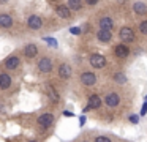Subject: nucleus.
<instances>
[{
  "label": "nucleus",
  "instance_id": "nucleus-1",
  "mask_svg": "<svg viewBox=\"0 0 147 142\" xmlns=\"http://www.w3.org/2000/svg\"><path fill=\"white\" fill-rule=\"evenodd\" d=\"M54 123H55V114L52 110H41L40 114H36L35 120H33V126H35V131L38 134H46L54 126Z\"/></svg>",
  "mask_w": 147,
  "mask_h": 142
},
{
  "label": "nucleus",
  "instance_id": "nucleus-2",
  "mask_svg": "<svg viewBox=\"0 0 147 142\" xmlns=\"http://www.w3.org/2000/svg\"><path fill=\"white\" fill-rule=\"evenodd\" d=\"M35 68L40 74H51L54 71V57L49 54H43L36 59Z\"/></svg>",
  "mask_w": 147,
  "mask_h": 142
},
{
  "label": "nucleus",
  "instance_id": "nucleus-3",
  "mask_svg": "<svg viewBox=\"0 0 147 142\" xmlns=\"http://www.w3.org/2000/svg\"><path fill=\"white\" fill-rule=\"evenodd\" d=\"M103 103L109 110H115L122 106V93L119 90H108L103 95Z\"/></svg>",
  "mask_w": 147,
  "mask_h": 142
},
{
  "label": "nucleus",
  "instance_id": "nucleus-4",
  "mask_svg": "<svg viewBox=\"0 0 147 142\" xmlns=\"http://www.w3.org/2000/svg\"><path fill=\"white\" fill-rule=\"evenodd\" d=\"M78 82L86 88H92L98 84V76H96V73L92 71V69H82V71H79V74H78Z\"/></svg>",
  "mask_w": 147,
  "mask_h": 142
},
{
  "label": "nucleus",
  "instance_id": "nucleus-5",
  "mask_svg": "<svg viewBox=\"0 0 147 142\" xmlns=\"http://www.w3.org/2000/svg\"><path fill=\"white\" fill-rule=\"evenodd\" d=\"M21 65H22L21 54L19 52H13V54H10L3 62H2V65H0L2 68L0 69H5V71L11 73V71H18V69L21 68Z\"/></svg>",
  "mask_w": 147,
  "mask_h": 142
},
{
  "label": "nucleus",
  "instance_id": "nucleus-6",
  "mask_svg": "<svg viewBox=\"0 0 147 142\" xmlns=\"http://www.w3.org/2000/svg\"><path fill=\"white\" fill-rule=\"evenodd\" d=\"M74 74V69H73V65H71L68 60H62L60 63L57 65V77L63 82H68Z\"/></svg>",
  "mask_w": 147,
  "mask_h": 142
},
{
  "label": "nucleus",
  "instance_id": "nucleus-7",
  "mask_svg": "<svg viewBox=\"0 0 147 142\" xmlns=\"http://www.w3.org/2000/svg\"><path fill=\"white\" fill-rule=\"evenodd\" d=\"M14 90V79L11 73L0 69V92L2 93H10Z\"/></svg>",
  "mask_w": 147,
  "mask_h": 142
},
{
  "label": "nucleus",
  "instance_id": "nucleus-8",
  "mask_svg": "<svg viewBox=\"0 0 147 142\" xmlns=\"http://www.w3.org/2000/svg\"><path fill=\"white\" fill-rule=\"evenodd\" d=\"M119 38H120V43L133 44L136 43V32L131 25H122L119 28Z\"/></svg>",
  "mask_w": 147,
  "mask_h": 142
},
{
  "label": "nucleus",
  "instance_id": "nucleus-9",
  "mask_svg": "<svg viewBox=\"0 0 147 142\" xmlns=\"http://www.w3.org/2000/svg\"><path fill=\"white\" fill-rule=\"evenodd\" d=\"M112 54H114V57L117 60H127L128 57H130V54H131V49H130V46L128 44H125V43H115L114 46H112Z\"/></svg>",
  "mask_w": 147,
  "mask_h": 142
},
{
  "label": "nucleus",
  "instance_id": "nucleus-10",
  "mask_svg": "<svg viewBox=\"0 0 147 142\" xmlns=\"http://www.w3.org/2000/svg\"><path fill=\"white\" fill-rule=\"evenodd\" d=\"M89 65L93 69H103L108 66V59L103 54H90L89 55Z\"/></svg>",
  "mask_w": 147,
  "mask_h": 142
},
{
  "label": "nucleus",
  "instance_id": "nucleus-11",
  "mask_svg": "<svg viewBox=\"0 0 147 142\" xmlns=\"http://www.w3.org/2000/svg\"><path fill=\"white\" fill-rule=\"evenodd\" d=\"M26 25L29 30L32 32H38L43 28V25H45V19L41 17L40 14H29L26 19Z\"/></svg>",
  "mask_w": 147,
  "mask_h": 142
},
{
  "label": "nucleus",
  "instance_id": "nucleus-12",
  "mask_svg": "<svg viewBox=\"0 0 147 142\" xmlns=\"http://www.w3.org/2000/svg\"><path fill=\"white\" fill-rule=\"evenodd\" d=\"M96 25H98L100 30H109L112 32L115 27V22H114V17H111L109 14H101L96 17Z\"/></svg>",
  "mask_w": 147,
  "mask_h": 142
},
{
  "label": "nucleus",
  "instance_id": "nucleus-13",
  "mask_svg": "<svg viewBox=\"0 0 147 142\" xmlns=\"http://www.w3.org/2000/svg\"><path fill=\"white\" fill-rule=\"evenodd\" d=\"M21 54L24 55V59L33 60L40 55V47H38V44H35V43H26L22 47V50H21Z\"/></svg>",
  "mask_w": 147,
  "mask_h": 142
},
{
  "label": "nucleus",
  "instance_id": "nucleus-14",
  "mask_svg": "<svg viewBox=\"0 0 147 142\" xmlns=\"http://www.w3.org/2000/svg\"><path fill=\"white\" fill-rule=\"evenodd\" d=\"M14 25V17L10 14V13H0V30H11Z\"/></svg>",
  "mask_w": 147,
  "mask_h": 142
},
{
  "label": "nucleus",
  "instance_id": "nucleus-15",
  "mask_svg": "<svg viewBox=\"0 0 147 142\" xmlns=\"http://www.w3.org/2000/svg\"><path fill=\"white\" fill-rule=\"evenodd\" d=\"M54 11L60 19H65V21H71V19H73V11L67 6V3H65V5L57 3V5L54 6Z\"/></svg>",
  "mask_w": 147,
  "mask_h": 142
},
{
  "label": "nucleus",
  "instance_id": "nucleus-16",
  "mask_svg": "<svg viewBox=\"0 0 147 142\" xmlns=\"http://www.w3.org/2000/svg\"><path fill=\"white\" fill-rule=\"evenodd\" d=\"M46 95H48L49 101H51L52 104H59L62 101V96H60V93H59V90L51 84V82H46Z\"/></svg>",
  "mask_w": 147,
  "mask_h": 142
},
{
  "label": "nucleus",
  "instance_id": "nucleus-17",
  "mask_svg": "<svg viewBox=\"0 0 147 142\" xmlns=\"http://www.w3.org/2000/svg\"><path fill=\"white\" fill-rule=\"evenodd\" d=\"M103 104H105V103H103L101 96H100L98 93H90L89 96H87V106L92 107V110H98V109H101Z\"/></svg>",
  "mask_w": 147,
  "mask_h": 142
},
{
  "label": "nucleus",
  "instance_id": "nucleus-18",
  "mask_svg": "<svg viewBox=\"0 0 147 142\" xmlns=\"http://www.w3.org/2000/svg\"><path fill=\"white\" fill-rule=\"evenodd\" d=\"M112 36H114V33L112 32H109V30H96L95 32V38H96V41L98 43H101V44H109L112 41Z\"/></svg>",
  "mask_w": 147,
  "mask_h": 142
},
{
  "label": "nucleus",
  "instance_id": "nucleus-19",
  "mask_svg": "<svg viewBox=\"0 0 147 142\" xmlns=\"http://www.w3.org/2000/svg\"><path fill=\"white\" fill-rule=\"evenodd\" d=\"M131 8H133V13L136 16H141V17L147 16V3L144 0H134Z\"/></svg>",
  "mask_w": 147,
  "mask_h": 142
},
{
  "label": "nucleus",
  "instance_id": "nucleus-20",
  "mask_svg": "<svg viewBox=\"0 0 147 142\" xmlns=\"http://www.w3.org/2000/svg\"><path fill=\"white\" fill-rule=\"evenodd\" d=\"M112 82L117 84V85H127L128 77L123 71H114V74H112Z\"/></svg>",
  "mask_w": 147,
  "mask_h": 142
},
{
  "label": "nucleus",
  "instance_id": "nucleus-21",
  "mask_svg": "<svg viewBox=\"0 0 147 142\" xmlns=\"http://www.w3.org/2000/svg\"><path fill=\"white\" fill-rule=\"evenodd\" d=\"M67 6L73 13H79V11H82V8H84V2L82 0H67Z\"/></svg>",
  "mask_w": 147,
  "mask_h": 142
},
{
  "label": "nucleus",
  "instance_id": "nucleus-22",
  "mask_svg": "<svg viewBox=\"0 0 147 142\" xmlns=\"http://www.w3.org/2000/svg\"><path fill=\"white\" fill-rule=\"evenodd\" d=\"M41 40H43V43H46L49 47H55V49H57V46H59V41L55 40V38H52V36H43Z\"/></svg>",
  "mask_w": 147,
  "mask_h": 142
},
{
  "label": "nucleus",
  "instance_id": "nucleus-23",
  "mask_svg": "<svg viewBox=\"0 0 147 142\" xmlns=\"http://www.w3.org/2000/svg\"><path fill=\"white\" fill-rule=\"evenodd\" d=\"M138 32H139L142 36H147V19L139 21V24H138Z\"/></svg>",
  "mask_w": 147,
  "mask_h": 142
},
{
  "label": "nucleus",
  "instance_id": "nucleus-24",
  "mask_svg": "<svg viewBox=\"0 0 147 142\" xmlns=\"http://www.w3.org/2000/svg\"><path fill=\"white\" fill-rule=\"evenodd\" d=\"M93 142H112L109 136H103V134H98L93 137Z\"/></svg>",
  "mask_w": 147,
  "mask_h": 142
},
{
  "label": "nucleus",
  "instance_id": "nucleus-25",
  "mask_svg": "<svg viewBox=\"0 0 147 142\" xmlns=\"http://www.w3.org/2000/svg\"><path fill=\"white\" fill-rule=\"evenodd\" d=\"M139 115H141V117H146V115H147V95L144 96L142 106H141V110H139Z\"/></svg>",
  "mask_w": 147,
  "mask_h": 142
},
{
  "label": "nucleus",
  "instance_id": "nucleus-26",
  "mask_svg": "<svg viewBox=\"0 0 147 142\" xmlns=\"http://www.w3.org/2000/svg\"><path fill=\"white\" fill-rule=\"evenodd\" d=\"M139 117H141V115L131 112L130 115H128V120H130V123H133V125H138V123H139Z\"/></svg>",
  "mask_w": 147,
  "mask_h": 142
},
{
  "label": "nucleus",
  "instance_id": "nucleus-27",
  "mask_svg": "<svg viewBox=\"0 0 147 142\" xmlns=\"http://www.w3.org/2000/svg\"><path fill=\"white\" fill-rule=\"evenodd\" d=\"M70 33L71 35H76V36H78V35L82 33V28H81V27H71L70 28Z\"/></svg>",
  "mask_w": 147,
  "mask_h": 142
},
{
  "label": "nucleus",
  "instance_id": "nucleus-28",
  "mask_svg": "<svg viewBox=\"0 0 147 142\" xmlns=\"http://www.w3.org/2000/svg\"><path fill=\"white\" fill-rule=\"evenodd\" d=\"M84 3H86L87 6H95L100 3V0H84Z\"/></svg>",
  "mask_w": 147,
  "mask_h": 142
},
{
  "label": "nucleus",
  "instance_id": "nucleus-29",
  "mask_svg": "<svg viewBox=\"0 0 147 142\" xmlns=\"http://www.w3.org/2000/svg\"><path fill=\"white\" fill-rule=\"evenodd\" d=\"M86 122H87V118H86V115L82 114V115L79 117V126H84V125H86Z\"/></svg>",
  "mask_w": 147,
  "mask_h": 142
},
{
  "label": "nucleus",
  "instance_id": "nucleus-30",
  "mask_svg": "<svg viewBox=\"0 0 147 142\" xmlns=\"http://www.w3.org/2000/svg\"><path fill=\"white\" fill-rule=\"evenodd\" d=\"M7 112V107H5L3 103H0V114H5Z\"/></svg>",
  "mask_w": 147,
  "mask_h": 142
},
{
  "label": "nucleus",
  "instance_id": "nucleus-31",
  "mask_svg": "<svg viewBox=\"0 0 147 142\" xmlns=\"http://www.w3.org/2000/svg\"><path fill=\"white\" fill-rule=\"evenodd\" d=\"M63 115L65 117H74V114L71 112V110H63Z\"/></svg>",
  "mask_w": 147,
  "mask_h": 142
},
{
  "label": "nucleus",
  "instance_id": "nucleus-32",
  "mask_svg": "<svg viewBox=\"0 0 147 142\" xmlns=\"http://www.w3.org/2000/svg\"><path fill=\"white\" fill-rule=\"evenodd\" d=\"M90 110H92V107H90V106H86V107L82 109V114H87V112H90Z\"/></svg>",
  "mask_w": 147,
  "mask_h": 142
},
{
  "label": "nucleus",
  "instance_id": "nucleus-33",
  "mask_svg": "<svg viewBox=\"0 0 147 142\" xmlns=\"http://www.w3.org/2000/svg\"><path fill=\"white\" fill-rule=\"evenodd\" d=\"M10 3V0H0V5H8Z\"/></svg>",
  "mask_w": 147,
  "mask_h": 142
},
{
  "label": "nucleus",
  "instance_id": "nucleus-34",
  "mask_svg": "<svg viewBox=\"0 0 147 142\" xmlns=\"http://www.w3.org/2000/svg\"><path fill=\"white\" fill-rule=\"evenodd\" d=\"M27 142H40V141H35V139H30V141H27Z\"/></svg>",
  "mask_w": 147,
  "mask_h": 142
},
{
  "label": "nucleus",
  "instance_id": "nucleus-35",
  "mask_svg": "<svg viewBox=\"0 0 147 142\" xmlns=\"http://www.w3.org/2000/svg\"><path fill=\"white\" fill-rule=\"evenodd\" d=\"M79 142H89V141H79Z\"/></svg>",
  "mask_w": 147,
  "mask_h": 142
}]
</instances>
